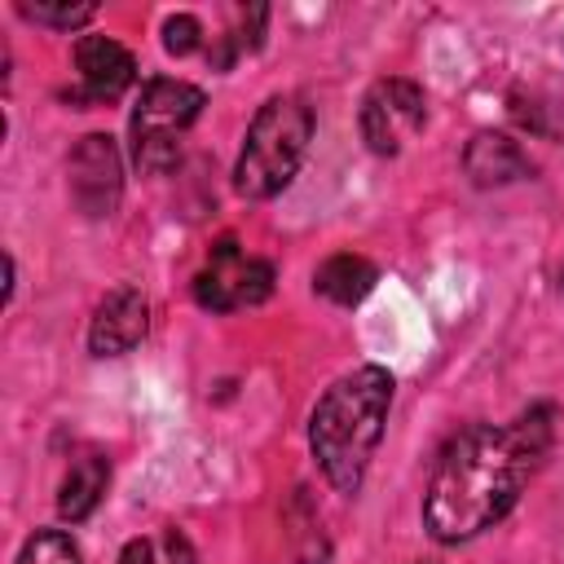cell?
I'll list each match as a JSON object with an SVG mask.
<instances>
[{
    "instance_id": "30bf717a",
    "label": "cell",
    "mask_w": 564,
    "mask_h": 564,
    "mask_svg": "<svg viewBox=\"0 0 564 564\" xmlns=\"http://www.w3.org/2000/svg\"><path fill=\"white\" fill-rule=\"evenodd\" d=\"M463 167L467 176L480 185V189H494V185H511L520 176L533 172L529 154L520 150V141H511L507 132H476L463 150Z\"/></svg>"
},
{
    "instance_id": "8992f818",
    "label": "cell",
    "mask_w": 564,
    "mask_h": 564,
    "mask_svg": "<svg viewBox=\"0 0 564 564\" xmlns=\"http://www.w3.org/2000/svg\"><path fill=\"white\" fill-rule=\"evenodd\" d=\"M427 119V101H423V88L414 79H379L370 84V93L361 97V141L375 150V154H397L410 137H419Z\"/></svg>"
},
{
    "instance_id": "277c9868",
    "label": "cell",
    "mask_w": 564,
    "mask_h": 564,
    "mask_svg": "<svg viewBox=\"0 0 564 564\" xmlns=\"http://www.w3.org/2000/svg\"><path fill=\"white\" fill-rule=\"evenodd\" d=\"M207 93L198 84L185 79H145L141 97L132 106L128 132H132V163L141 172H167L181 154V137L194 128V119L203 115Z\"/></svg>"
},
{
    "instance_id": "4fadbf2b",
    "label": "cell",
    "mask_w": 564,
    "mask_h": 564,
    "mask_svg": "<svg viewBox=\"0 0 564 564\" xmlns=\"http://www.w3.org/2000/svg\"><path fill=\"white\" fill-rule=\"evenodd\" d=\"M18 564H84L79 546L70 542V533L62 529H35L18 555Z\"/></svg>"
},
{
    "instance_id": "9a60e30c",
    "label": "cell",
    "mask_w": 564,
    "mask_h": 564,
    "mask_svg": "<svg viewBox=\"0 0 564 564\" xmlns=\"http://www.w3.org/2000/svg\"><path fill=\"white\" fill-rule=\"evenodd\" d=\"M203 44V22L194 18V13H172L167 22H163V48L172 53V57H185V53H194Z\"/></svg>"
},
{
    "instance_id": "ac0fdd59",
    "label": "cell",
    "mask_w": 564,
    "mask_h": 564,
    "mask_svg": "<svg viewBox=\"0 0 564 564\" xmlns=\"http://www.w3.org/2000/svg\"><path fill=\"white\" fill-rule=\"evenodd\" d=\"M560 286H564V273H560Z\"/></svg>"
},
{
    "instance_id": "ba28073f",
    "label": "cell",
    "mask_w": 564,
    "mask_h": 564,
    "mask_svg": "<svg viewBox=\"0 0 564 564\" xmlns=\"http://www.w3.org/2000/svg\"><path fill=\"white\" fill-rule=\"evenodd\" d=\"M75 70H79V88L70 93V101H115L137 79L132 53L110 35H84L75 44Z\"/></svg>"
},
{
    "instance_id": "5b68a950",
    "label": "cell",
    "mask_w": 564,
    "mask_h": 564,
    "mask_svg": "<svg viewBox=\"0 0 564 564\" xmlns=\"http://www.w3.org/2000/svg\"><path fill=\"white\" fill-rule=\"evenodd\" d=\"M273 295V264L247 256L234 238H220L203 264V273L194 278V300L212 313H234V308H251L264 304Z\"/></svg>"
},
{
    "instance_id": "9c48e42d",
    "label": "cell",
    "mask_w": 564,
    "mask_h": 564,
    "mask_svg": "<svg viewBox=\"0 0 564 564\" xmlns=\"http://www.w3.org/2000/svg\"><path fill=\"white\" fill-rule=\"evenodd\" d=\"M145 326H150V304L137 286L123 282L106 291V300L97 304L93 326H88V348L93 357H119L145 339Z\"/></svg>"
},
{
    "instance_id": "8fae6325",
    "label": "cell",
    "mask_w": 564,
    "mask_h": 564,
    "mask_svg": "<svg viewBox=\"0 0 564 564\" xmlns=\"http://www.w3.org/2000/svg\"><path fill=\"white\" fill-rule=\"evenodd\" d=\"M375 282H379V269L366 256H352V251H339V256L322 260L317 273H313V291L326 295L330 304H344V308L361 304L375 291Z\"/></svg>"
},
{
    "instance_id": "7c38bea8",
    "label": "cell",
    "mask_w": 564,
    "mask_h": 564,
    "mask_svg": "<svg viewBox=\"0 0 564 564\" xmlns=\"http://www.w3.org/2000/svg\"><path fill=\"white\" fill-rule=\"evenodd\" d=\"M106 480H110V463H106L101 454H79V458L70 463L62 489H57V516L70 520V524L88 520L93 507H97L101 494H106Z\"/></svg>"
},
{
    "instance_id": "52a82bcc",
    "label": "cell",
    "mask_w": 564,
    "mask_h": 564,
    "mask_svg": "<svg viewBox=\"0 0 564 564\" xmlns=\"http://www.w3.org/2000/svg\"><path fill=\"white\" fill-rule=\"evenodd\" d=\"M66 185L84 216H93V220L110 216L123 198V159H119L115 137H106V132L79 137V145L66 159Z\"/></svg>"
},
{
    "instance_id": "5bb4252c",
    "label": "cell",
    "mask_w": 564,
    "mask_h": 564,
    "mask_svg": "<svg viewBox=\"0 0 564 564\" xmlns=\"http://www.w3.org/2000/svg\"><path fill=\"white\" fill-rule=\"evenodd\" d=\"M22 9V18H31V22H40V26H57V31H70V26H84L93 13H97V4H44V0H22L18 4Z\"/></svg>"
},
{
    "instance_id": "e0dca14e",
    "label": "cell",
    "mask_w": 564,
    "mask_h": 564,
    "mask_svg": "<svg viewBox=\"0 0 564 564\" xmlns=\"http://www.w3.org/2000/svg\"><path fill=\"white\" fill-rule=\"evenodd\" d=\"M167 555H172V564H194V551L181 529H167Z\"/></svg>"
},
{
    "instance_id": "2e32d148",
    "label": "cell",
    "mask_w": 564,
    "mask_h": 564,
    "mask_svg": "<svg viewBox=\"0 0 564 564\" xmlns=\"http://www.w3.org/2000/svg\"><path fill=\"white\" fill-rule=\"evenodd\" d=\"M119 564H154V546L145 538H132L123 551H119Z\"/></svg>"
},
{
    "instance_id": "6da1fadb",
    "label": "cell",
    "mask_w": 564,
    "mask_h": 564,
    "mask_svg": "<svg viewBox=\"0 0 564 564\" xmlns=\"http://www.w3.org/2000/svg\"><path fill=\"white\" fill-rule=\"evenodd\" d=\"M551 449V410L538 405L507 427L467 423L441 449L427 498L423 524L436 542H467L494 529L529 485L533 467Z\"/></svg>"
},
{
    "instance_id": "3957f363",
    "label": "cell",
    "mask_w": 564,
    "mask_h": 564,
    "mask_svg": "<svg viewBox=\"0 0 564 564\" xmlns=\"http://www.w3.org/2000/svg\"><path fill=\"white\" fill-rule=\"evenodd\" d=\"M308 137H313V110L300 97H269L247 128L234 167V189L242 198H273L278 189H286L308 150Z\"/></svg>"
},
{
    "instance_id": "7a4b0ae2",
    "label": "cell",
    "mask_w": 564,
    "mask_h": 564,
    "mask_svg": "<svg viewBox=\"0 0 564 564\" xmlns=\"http://www.w3.org/2000/svg\"><path fill=\"white\" fill-rule=\"evenodd\" d=\"M392 375L383 366H357L339 375L308 419V449L339 494H357L366 467L383 441L388 405H392Z\"/></svg>"
}]
</instances>
